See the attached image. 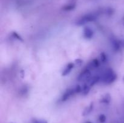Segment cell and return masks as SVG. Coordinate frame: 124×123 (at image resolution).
<instances>
[{"label":"cell","instance_id":"1","mask_svg":"<svg viewBox=\"0 0 124 123\" xmlns=\"http://www.w3.org/2000/svg\"><path fill=\"white\" fill-rule=\"evenodd\" d=\"M102 12V10H98L96 12L87 13V14L82 16L78 20H76V24L78 26H82L87 23L94 21L95 20H96L99 14Z\"/></svg>","mask_w":124,"mask_h":123},{"label":"cell","instance_id":"2","mask_svg":"<svg viewBox=\"0 0 124 123\" xmlns=\"http://www.w3.org/2000/svg\"><path fill=\"white\" fill-rule=\"evenodd\" d=\"M117 75L111 68H108L105 70L101 77V80L104 84H110L117 80Z\"/></svg>","mask_w":124,"mask_h":123},{"label":"cell","instance_id":"3","mask_svg":"<svg viewBox=\"0 0 124 123\" xmlns=\"http://www.w3.org/2000/svg\"><path fill=\"white\" fill-rule=\"evenodd\" d=\"M92 77V76L90 69H88V68H87L84 69L80 73L78 77L77 80L79 82H82V81H87V82H88Z\"/></svg>","mask_w":124,"mask_h":123},{"label":"cell","instance_id":"4","mask_svg":"<svg viewBox=\"0 0 124 123\" xmlns=\"http://www.w3.org/2000/svg\"><path fill=\"white\" fill-rule=\"evenodd\" d=\"M75 94H76L75 90V88H69V89H67L65 91V92L62 94V95L61 96V100L62 102H65V101L69 100Z\"/></svg>","mask_w":124,"mask_h":123},{"label":"cell","instance_id":"5","mask_svg":"<svg viewBox=\"0 0 124 123\" xmlns=\"http://www.w3.org/2000/svg\"><path fill=\"white\" fill-rule=\"evenodd\" d=\"M94 31L89 27H85L83 30V36L86 39H91L93 37Z\"/></svg>","mask_w":124,"mask_h":123},{"label":"cell","instance_id":"6","mask_svg":"<svg viewBox=\"0 0 124 123\" xmlns=\"http://www.w3.org/2000/svg\"><path fill=\"white\" fill-rule=\"evenodd\" d=\"M75 66V63H73L72 62H70L69 63H68L65 67V68L64 69V70H63L62 72V75L66 76L68 74H69L71 72V71H72L73 69L74 68Z\"/></svg>","mask_w":124,"mask_h":123},{"label":"cell","instance_id":"7","mask_svg":"<svg viewBox=\"0 0 124 123\" xmlns=\"http://www.w3.org/2000/svg\"><path fill=\"white\" fill-rule=\"evenodd\" d=\"M111 43L113 47V49L115 51H119L121 49V47L122 46L121 41H117L116 39H112L111 41Z\"/></svg>","mask_w":124,"mask_h":123},{"label":"cell","instance_id":"8","mask_svg":"<svg viewBox=\"0 0 124 123\" xmlns=\"http://www.w3.org/2000/svg\"><path fill=\"white\" fill-rule=\"evenodd\" d=\"M101 80V77L100 75H94V76H93V77H91L90 79L87 82V83L89 84L90 86L92 87V86H93L94 84H96V83H98V82Z\"/></svg>","mask_w":124,"mask_h":123},{"label":"cell","instance_id":"9","mask_svg":"<svg viewBox=\"0 0 124 123\" xmlns=\"http://www.w3.org/2000/svg\"><path fill=\"white\" fill-rule=\"evenodd\" d=\"M100 66V62L98 59H94L92 60L88 65V68L90 69H94L98 68Z\"/></svg>","mask_w":124,"mask_h":123},{"label":"cell","instance_id":"10","mask_svg":"<svg viewBox=\"0 0 124 123\" xmlns=\"http://www.w3.org/2000/svg\"><path fill=\"white\" fill-rule=\"evenodd\" d=\"M111 101V95L108 93H107L105 95H103L102 96L101 99L100 100V102L103 104H108Z\"/></svg>","mask_w":124,"mask_h":123},{"label":"cell","instance_id":"11","mask_svg":"<svg viewBox=\"0 0 124 123\" xmlns=\"http://www.w3.org/2000/svg\"><path fill=\"white\" fill-rule=\"evenodd\" d=\"M93 108H94V103L93 102H91L88 106L85 108V109L84 110V112L82 113V115L83 116H87L91 113V112L93 111Z\"/></svg>","mask_w":124,"mask_h":123},{"label":"cell","instance_id":"12","mask_svg":"<svg viewBox=\"0 0 124 123\" xmlns=\"http://www.w3.org/2000/svg\"><path fill=\"white\" fill-rule=\"evenodd\" d=\"M91 88L92 87L90 86L88 83H84L82 86V92H81V94L84 95H87L90 92V91Z\"/></svg>","mask_w":124,"mask_h":123},{"label":"cell","instance_id":"13","mask_svg":"<svg viewBox=\"0 0 124 123\" xmlns=\"http://www.w3.org/2000/svg\"><path fill=\"white\" fill-rule=\"evenodd\" d=\"M75 7H76V2H73L65 5L62 7V10L64 11H71L75 9Z\"/></svg>","mask_w":124,"mask_h":123},{"label":"cell","instance_id":"14","mask_svg":"<svg viewBox=\"0 0 124 123\" xmlns=\"http://www.w3.org/2000/svg\"><path fill=\"white\" fill-rule=\"evenodd\" d=\"M11 36H12V37H13V38L18 40V41H21V42H23V37H22L18 33L16 32V31H12V33H11Z\"/></svg>","mask_w":124,"mask_h":123},{"label":"cell","instance_id":"15","mask_svg":"<svg viewBox=\"0 0 124 123\" xmlns=\"http://www.w3.org/2000/svg\"><path fill=\"white\" fill-rule=\"evenodd\" d=\"M102 12L107 14V15L110 16L113 14V13H114V10L112 8H111V7H107V8H105L104 10H102Z\"/></svg>","mask_w":124,"mask_h":123},{"label":"cell","instance_id":"16","mask_svg":"<svg viewBox=\"0 0 124 123\" xmlns=\"http://www.w3.org/2000/svg\"><path fill=\"white\" fill-rule=\"evenodd\" d=\"M100 58H101V62L102 63H105L107 60V55H106L104 52H102V53H101L100 54Z\"/></svg>","mask_w":124,"mask_h":123},{"label":"cell","instance_id":"17","mask_svg":"<svg viewBox=\"0 0 124 123\" xmlns=\"http://www.w3.org/2000/svg\"><path fill=\"white\" fill-rule=\"evenodd\" d=\"M98 119H99V121L100 122V123H105V121H106L107 117L104 114H101L99 116V118H98Z\"/></svg>","mask_w":124,"mask_h":123},{"label":"cell","instance_id":"18","mask_svg":"<svg viewBox=\"0 0 124 123\" xmlns=\"http://www.w3.org/2000/svg\"><path fill=\"white\" fill-rule=\"evenodd\" d=\"M75 65L77 66H82V63H83V60L81 59H77L75 60Z\"/></svg>","mask_w":124,"mask_h":123},{"label":"cell","instance_id":"19","mask_svg":"<svg viewBox=\"0 0 124 123\" xmlns=\"http://www.w3.org/2000/svg\"><path fill=\"white\" fill-rule=\"evenodd\" d=\"M74 88H75L76 94H79V93H81V92H82V86H81L79 84H77Z\"/></svg>","mask_w":124,"mask_h":123},{"label":"cell","instance_id":"20","mask_svg":"<svg viewBox=\"0 0 124 123\" xmlns=\"http://www.w3.org/2000/svg\"><path fill=\"white\" fill-rule=\"evenodd\" d=\"M21 94L23 95H25L28 92V88L27 86H23L21 89Z\"/></svg>","mask_w":124,"mask_h":123},{"label":"cell","instance_id":"21","mask_svg":"<svg viewBox=\"0 0 124 123\" xmlns=\"http://www.w3.org/2000/svg\"><path fill=\"white\" fill-rule=\"evenodd\" d=\"M31 123H47V121L44 119H33Z\"/></svg>","mask_w":124,"mask_h":123},{"label":"cell","instance_id":"22","mask_svg":"<svg viewBox=\"0 0 124 123\" xmlns=\"http://www.w3.org/2000/svg\"><path fill=\"white\" fill-rule=\"evenodd\" d=\"M121 42H122V46H124V41H121Z\"/></svg>","mask_w":124,"mask_h":123},{"label":"cell","instance_id":"23","mask_svg":"<svg viewBox=\"0 0 124 123\" xmlns=\"http://www.w3.org/2000/svg\"><path fill=\"white\" fill-rule=\"evenodd\" d=\"M122 24H123V25H124V16L123 18V19H122Z\"/></svg>","mask_w":124,"mask_h":123},{"label":"cell","instance_id":"24","mask_svg":"<svg viewBox=\"0 0 124 123\" xmlns=\"http://www.w3.org/2000/svg\"><path fill=\"white\" fill-rule=\"evenodd\" d=\"M85 123H92V122H90V121H87V122H86Z\"/></svg>","mask_w":124,"mask_h":123},{"label":"cell","instance_id":"25","mask_svg":"<svg viewBox=\"0 0 124 123\" xmlns=\"http://www.w3.org/2000/svg\"><path fill=\"white\" fill-rule=\"evenodd\" d=\"M123 81H124V77H123Z\"/></svg>","mask_w":124,"mask_h":123}]
</instances>
